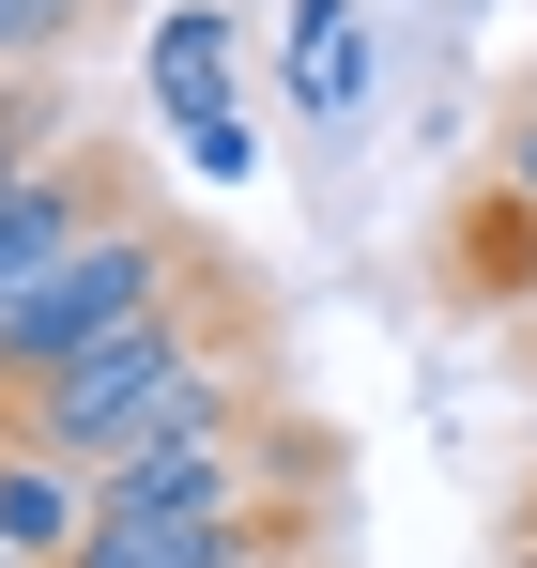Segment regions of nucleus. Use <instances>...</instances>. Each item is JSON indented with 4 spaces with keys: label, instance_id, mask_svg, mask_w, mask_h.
Masks as SVG:
<instances>
[{
    "label": "nucleus",
    "instance_id": "f257e3e1",
    "mask_svg": "<svg viewBox=\"0 0 537 568\" xmlns=\"http://www.w3.org/2000/svg\"><path fill=\"white\" fill-rule=\"evenodd\" d=\"M231 354V307H200V292H170V307H139L123 338H92L78 369H47V384H16L0 399V446H31V462H123L154 415H170L184 384Z\"/></svg>",
    "mask_w": 537,
    "mask_h": 568
},
{
    "label": "nucleus",
    "instance_id": "f03ea898",
    "mask_svg": "<svg viewBox=\"0 0 537 568\" xmlns=\"http://www.w3.org/2000/svg\"><path fill=\"white\" fill-rule=\"evenodd\" d=\"M170 292H184V231H170V215H108L47 292H16V307H0V399H16V384H47V369H78L92 338H123V323H139V307H170Z\"/></svg>",
    "mask_w": 537,
    "mask_h": 568
},
{
    "label": "nucleus",
    "instance_id": "7ed1b4c3",
    "mask_svg": "<svg viewBox=\"0 0 537 568\" xmlns=\"http://www.w3.org/2000/svg\"><path fill=\"white\" fill-rule=\"evenodd\" d=\"M108 215H123V200H108V170H78V154H47L31 185H0V307H16V292H47Z\"/></svg>",
    "mask_w": 537,
    "mask_h": 568
},
{
    "label": "nucleus",
    "instance_id": "20e7f679",
    "mask_svg": "<svg viewBox=\"0 0 537 568\" xmlns=\"http://www.w3.org/2000/svg\"><path fill=\"white\" fill-rule=\"evenodd\" d=\"M92 538V476L78 462H31V446H0V554L16 568H62Z\"/></svg>",
    "mask_w": 537,
    "mask_h": 568
},
{
    "label": "nucleus",
    "instance_id": "39448f33",
    "mask_svg": "<svg viewBox=\"0 0 537 568\" xmlns=\"http://www.w3.org/2000/svg\"><path fill=\"white\" fill-rule=\"evenodd\" d=\"M292 108H307V123H354L368 108V16L354 0H307V16H292Z\"/></svg>",
    "mask_w": 537,
    "mask_h": 568
},
{
    "label": "nucleus",
    "instance_id": "423d86ee",
    "mask_svg": "<svg viewBox=\"0 0 537 568\" xmlns=\"http://www.w3.org/2000/svg\"><path fill=\"white\" fill-rule=\"evenodd\" d=\"M154 108L170 123H215L231 108V16H170L154 31Z\"/></svg>",
    "mask_w": 537,
    "mask_h": 568
},
{
    "label": "nucleus",
    "instance_id": "0eeeda50",
    "mask_svg": "<svg viewBox=\"0 0 537 568\" xmlns=\"http://www.w3.org/2000/svg\"><path fill=\"white\" fill-rule=\"evenodd\" d=\"M92 16H108V0H0V78H16V62H62Z\"/></svg>",
    "mask_w": 537,
    "mask_h": 568
},
{
    "label": "nucleus",
    "instance_id": "6e6552de",
    "mask_svg": "<svg viewBox=\"0 0 537 568\" xmlns=\"http://www.w3.org/2000/svg\"><path fill=\"white\" fill-rule=\"evenodd\" d=\"M47 154H62V93H47V78H16V93H0V185H31Z\"/></svg>",
    "mask_w": 537,
    "mask_h": 568
},
{
    "label": "nucleus",
    "instance_id": "1a4fd4ad",
    "mask_svg": "<svg viewBox=\"0 0 537 568\" xmlns=\"http://www.w3.org/2000/svg\"><path fill=\"white\" fill-rule=\"evenodd\" d=\"M184 154H200V185H246V170H262V139H246L231 108H215V123H184Z\"/></svg>",
    "mask_w": 537,
    "mask_h": 568
},
{
    "label": "nucleus",
    "instance_id": "9d476101",
    "mask_svg": "<svg viewBox=\"0 0 537 568\" xmlns=\"http://www.w3.org/2000/svg\"><path fill=\"white\" fill-rule=\"evenodd\" d=\"M507 200H537V108L507 123Z\"/></svg>",
    "mask_w": 537,
    "mask_h": 568
},
{
    "label": "nucleus",
    "instance_id": "9b49d317",
    "mask_svg": "<svg viewBox=\"0 0 537 568\" xmlns=\"http://www.w3.org/2000/svg\"><path fill=\"white\" fill-rule=\"evenodd\" d=\"M523 538H537V491H523Z\"/></svg>",
    "mask_w": 537,
    "mask_h": 568
}]
</instances>
